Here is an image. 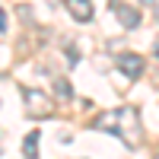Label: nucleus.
Returning <instances> with one entry per match:
<instances>
[{"instance_id": "obj_10", "label": "nucleus", "mask_w": 159, "mask_h": 159, "mask_svg": "<svg viewBox=\"0 0 159 159\" xmlns=\"http://www.w3.org/2000/svg\"><path fill=\"white\" fill-rule=\"evenodd\" d=\"M140 3H153V0H140Z\"/></svg>"}, {"instance_id": "obj_5", "label": "nucleus", "mask_w": 159, "mask_h": 159, "mask_svg": "<svg viewBox=\"0 0 159 159\" xmlns=\"http://www.w3.org/2000/svg\"><path fill=\"white\" fill-rule=\"evenodd\" d=\"M64 7L70 10V16H73L76 22H89L92 13H96V7H92L89 0H64Z\"/></svg>"}, {"instance_id": "obj_3", "label": "nucleus", "mask_w": 159, "mask_h": 159, "mask_svg": "<svg viewBox=\"0 0 159 159\" xmlns=\"http://www.w3.org/2000/svg\"><path fill=\"white\" fill-rule=\"evenodd\" d=\"M115 67L121 70L127 80H140L147 64H143V57H140V54H134V51H124V54H118V57H115Z\"/></svg>"}, {"instance_id": "obj_2", "label": "nucleus", "mask_w": 159, "mask_h": 159, "mask_svg": "<svg viewBox=\"0 0 159 159\" xmlns=\"http://www.w3.org/2000/svg\"><path fill=\"white\" fill-rule=\"evenodd\" d=\"M22 99H25V111L29 115H51L54 111V102H51L45 92L32 89V86H22Z\"/></svg>"}, {"instance_id": "obj_9", "label": "nucleus", "mask_w": 159, "mask_h": 159, "mask_svg": "<svg viewBox=\"0 0 159 159\" xmlns=\"http://www.w3.org/2000/svg\"><path fill=\"white\" fill-rule=\"evenodd\" d=\"M153 57L159 61V38H156V45H153Z\"/></svg>"}, {"instance_id": "obj_6", "label": "nucleus", "mask_w": 159, "mask_h": 159, "mask_svg": "<svg viewBox=\"0 0 159 159\" xmlns=\"http://www.w3.org/2000/svg\"><path fill=\"white\" fill-rule=\"evenodd\" d=\"M38 147H42V134H38V130H29L25 140H22V156L25 159H35L38 156Z\"/></svg>"}, {"instance_id": "obj_1", "label": "nucleus", "mask_w": 159, "mask_h": 159, "mask_svg": "<svg viewBox=\"0 0 159 159\" xmlns=\"http://www.w3.org/2000/svg\"><path fill=\"white\" fill-rule=\"evenodd\" d=\"M92 127L118 134L124 140V147H137V140H140V115H137V108H130V105L99 115L96 121H92Z\"/></svg>"}, {"instance_id": "obj_7", "label": "nucleus", "mask_w": 159, "mask_h": 159, "mask_svg": "<svg viewBox=\"0 0 159 159\" xmlns=\"http://www.w3.org/2000/svg\"><path fill=\"white\" fill-rule=\"evenodd\" d=\"M54 92H57V99H73V86H70V80H57V83H54Z\"/></svg>"}, {"instance_id": "obj_11", "label": "nucleus", "mask_w": 159, "mask_h": 159, "mask_svg": "<svg viewBox=\"0 0 159 159\" xmlns=\"http://www.w3.org/2000/svg\"><path fill=\"white\" fill-rule=\"evenodd\" d=\"M153 159H159V153H156V156H153Z\"/></svg>"}, {"instance_id": "obj_4", "label": "nucleus", "mask_w": 159, "mask_h": 159, "mask_svg": "<svg viewBox=\"0 0 159 159\" xmlns=\"http://www.w3.org/2000/svg\"><path fill=\"white\" fill-rule=\"evenodd\" d=\"M111 7H115V16H118V22H121L124 29H137L140 25V10L127 7V3H118V0H111Z\"/></svg>"}, {"instance_id": "obj_8", "label": "nucleus", "mask_w": 159, "mask_h": 159, "mask_svg": "<svg viewBox=\"0 0 159 159\" xmlns=\"http://www.w3.org/2000/svg\"><path fill=\"white\" fill-rule=\"evenodd\" d=\"M0 32H7V13L0 10Z\"/></svg>"}]
</instances>
